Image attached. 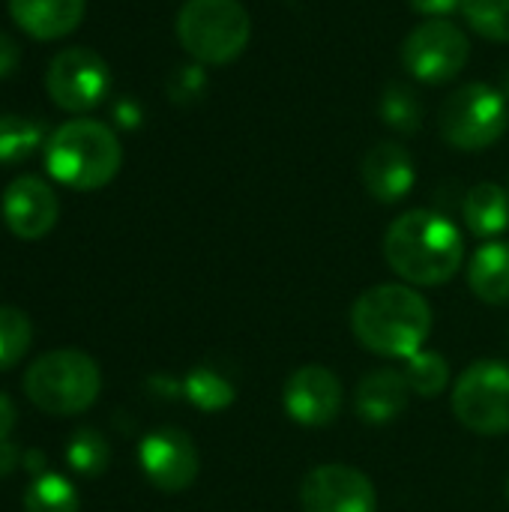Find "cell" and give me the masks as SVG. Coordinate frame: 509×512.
I'll return each instance as SVG.
<instances>
[{
    "label": "cell",
    "instance_id": "cell-1",
    "mask_svg": "<svg viewBox=\"0 0 509 512\" xmlns=\"http://www.w3.org/2000/svg\"><path fill=\"white\" fill-rule=\"evenodd\" d=\"M351 330L366 351L390 360H408L423 351L432 336V306L417 288L384 282L354 300Z\"/></svg>",
    "mask_w": 509,
    "mask_h": 512
},
{
    "label": "cell",
    "instance_id": "cell-11",
    "mask_svg": "<svg viewBox=\"0 0 509 512\" xmlns=\"http://www.w3.org/2000/svg\"><path fill=\"white\" fill-rule=\"evenodd\" d=\"M303 512H378L372 480L351 465H318L300 483Z\"/></svg>",
    "mask_w": 509,
    "mask_h": 512
},
{
    "label": "cell",
    "instance_id": "cell-12",
    "mask_svg": "<svg viewBox=\"0 0 509 512\" xmlns=\"http://www.w3.org/2000/svg\"><path fill=\"white\" fill-rule=\"evenodd\" d=\"M282 408L294 423H300L306 429L330 426L342 411L339 375L321 363H306V366L294 369L282 390Z\"/></svg>",
    "mask_w": 509,
    "mask_h": 512
},
{
    "label": "cell",
    "instance_id": "cell-32",
    "mask_svg": "<svg viewBox=\"0 0 509 512\" xmlns=\"http://www.w3.org/2000/svg\"><path fill=\"white\" fill-rule=\"evenodd\" d=\"M21 465L33 474V480L36 477H42L45 474V453H39V450H27L24 456H21Z\"/></svg>",
    "mask_w": 509,
    "mask_h": 512
},
{
    "label": "cell",
    "instance_id": "cell-16",
    "mask_svg": "<svg viewBox=\"0 0 509 512\" xmlns=\"http://www.w3.org/2000/svg\"><path fill=\"white\" fill-rule=\"evenodd\" d=\"M87 0H9L15 24L33 39H60L84 18Z\"/></svg>",
    "mask_w": 509,
    "mask_h": 512
},
{
    "label": "cell",
    "instance_id": "cell-17",
    "mask_svg": "<svg viewBox=\"0 0 509 512\" xmlns=\"http://www.w3.org/2000/svg\"><path fill=\"white\" fill-rule=\"evenodd\" d=\"M471 291L489 306H509V243H486L468 264Z\"/></svg>",
    "mask_w": 509,
    "mask_h": 512
},
{
    "label": "cell",
    "instance_id": "cell-8",
    "mask_svg": "<svg viewBox=\"0 0 509 512\" xmlns=\"http://www.w3.org/2000/svg\"><path fill=\"white\" fill-rule=\"evenodd\" d=\"M468 57H471V42L465 30L447 18L420 21L402 42L405 69L426 84L453 81L465 69Z\"/></svg>",
    "mask_w": 509,
    "mask_h": 512
},
{
    "label": "cell",
    "instance_id": "cell-7",
    "mask_svg": "<svg viewBox=\"0 0 509 512\" xmlns=\"http://www.w3.org/2000/svg\"><path fill=\"white\" fill-rule=\"evenodd\" d=\"M456 420L474 435L498 438L509 432V363L477 360L453 384Z\"/></svg>",
    "mask_w": 509,
    "mask_h": 512
},
{
    "label": "cell",
    "instance_id": "cell-25",
    "mask_svg": "<svg viewBox=\"0 0 509 512\" xmlns=\"http://www.w3.org/2000/svg\"><path fill=\"white\" fill-rule=\"evenodd\" d=\"M30 342H33L30 318L15 306H0V372L21 363Z\"/></svg>",
    "mask_w": 509,
    "mask_h": 512
},
{
    "label": "cell",
    "instance_id": "cell-22",
    "mask_svg": "<svg viewBox=\"0 0 509 512\" xmlns=\"http://www.w3.org/2000/svg\"><path fill=\"white\" fill-rule=\"evenodd\" d=\"M66 462L81 477H102L111 465V447L102 432L84 426L66 444Z\"/></svg>",
    "mask_w": 509,
    "mask_h": 512
},
{
    "label": "cell",
    "instance_id": "cell-23",
    "mask_svg": "<svg viewBox=\"0 0 509 512\" xmlns=\"http://www.w3.org/2000/svg\"><path fill=\"white\" fill-rule=\"evenodd\" d=\"M81 498L75 486L60 474H42L30 483L24 495V512H78Z\"/></svg>",
    "mask_w": 509,
    "mask_h": 512
},
{
    "label": "cell",
    "instance_id": "cell-9",
    "mask_svg": "<svg viewBox=\"0 0 509 512\" xmlns=\"http://www.w3.org/2000/svg\"><path fill=\"white\" fill-rule=\"evenodd\" d=\"M48 96L69 114H87L105 102L111 90V69L93 48H63L45 72Z\"/></svg>",
    "mask_w": 509,
    "mask_h": 512
},
{
    "label": "cell",
    "instance_id": "cell-27",
    "mask_svg": "<svg viewBox=\"0 0 509 512\" xmlns=\"http://www.w3.org/2000/svg\"><path fill=\"white\" fill-rule=\"evenodd\" d=\"M207 78L201 72V66H180L177 75L171 78V93L174 99H183V96H198L204 90Z\"/></svg>",
    "mask_w": 509,
    "mask_h": 512
},
{
    "label": "cell",
    "instance_id": "cell-4",
    "mask_svg": "<svg viewBox=\"0 0 509 512\" xmlns=\"http://www.w3.org/2000/svg\"><path fill=\"white\" fill-rule=\"evenodd\" d=\"M102 390V372L93 357L75 348H57L42 354L24 372L27 399L51 417L84 414Z\"/></svg>",
    "mask_w": 509,
    "mask_h": 512
},
{
    "label": "cell",
    "instance_id": "cell-28",
    "mask_svg": "<svg viewBox=\"0 0 509 512\" xmlns=\"http://www.w3.org/2000/svg\"><path fill=\"white\" fill-rule=\"evenodd\" d=\"M18 60H21V48H18V42H15L9 33H3V30H0V78L12 75V72L18 69Z\"/></svg>",
    "mask_w": 509,
    "mask_h": 512
},
{
    "label": "cell",
    "instance_id": "cell-29",
    "mask_svg": "<svg viewBox=\"0 0 509 512\" xmlns=\"http://www.w3.org/2000/svg\"><path fill=\"white\" fill-rule=\"evenodd\" d=\"M417 12L423 15H432V18H441V15H450L453 9H462V0H408Z\"/></svg>",
    "mask_w": 509,
    "mask_h": 512
},
{
    "label": "cell",
    "instance_id": "cell-33",
    "mask_svg": "<svg viewBox=\"0 0 509 512\" xmlns=\"http://www.w3.org/2000/svg\"><path fill=\"white\" fill-rule=\"evenodd\" d=\"M117 117H120L123 126H135L138 123V108H132L129 102H123V105H117Z\"/></svg>",
    "mask_w": 509,
    "mask_h": 512
},
{
    "label": "cell",
    "instance_id": "cell-10",
    "mask_svg": "<svg viewBox=\"0 0 509 512\" xmlns=\"http://www.w3.org/2000/svg\"><path fill=\"white\" fill-rule=\"evenodd\" d=\"M138 465L144 477L150 480V486L165 495L186 492L198 480V471H201L195 441L183 429H174V426L144 435V441L138 444Z\"/></svg>",
    "mask_w": 509,
    "mask_h": 512
},
{
    "label": "cell",
    "instance_id": "cell-31",
    "mask_svg": "<svg viewBox=\"0 0 509 512\" xmlns=\"http://www.w3.org/2000/svg\"><path fill=\"white\" fill-rule=\"evenodd\" d=\"M15 420H18V411H15V402L0 393V441L9 438V432L15 429Z\"/></svg>",
    "mask_w": 509,
    "mask_h": 512
},
{
    "label": "cell",
    "instance_id": "cell-6",
    "mask_svg": "<svg viewBox=\"0 0 509 512\" xmlns=\"http://www.w3.org/2000/svg\"><path fill=\"white\" fill-rule=\"evenodd\" d=\"M509 126L507 99L489 84H462L453 90L438 111V129L450 147L459 150H486Z\"/></svg>",
    "mask_w": 509,
    "mask_h": 512
},
{
    "label": "cell",
    "instance_id": "cell-5",
    "mask_svg": "<svg viewBox=\"0 0 509 512\" xmlns=\"http://www.w3.org/2000/svg\"><path fill=\"white\" fill-rule=\"evenodd\" d=\"M252 36L240 0H186L177 12V39L198 63L225 66L243 54Z\"/></svg>",
    "mask_w": 509,
    "mask_h": 512
},
{
    "label": "cell",
    "instance_id": "cell-2",
    "mask_svg": "<svg viewBox=\"0 0 509 512\" xmlns=\"http://www.w3.org/2000/svg\"><path fill=\"white\" fill-rule=\"evenodd\" d=\"M384 258L402 282L435 288L459 273L465 240L447 216L435 210H408L387 228Z\"/></svg>",
    "mask_w": 509,
    "mask_h": 512
},
{
    "label": "cell",
    "instance_id": "cell-26",
    "mask_svg": "<svg viewBox=\"0 0 509 512\" xmlns=\"http://www.w3.org/2000/svg\"><path fill=\"white\" fill-rule=\"evenodd\" d=\"M462 15L480 36L509 42V0H462Z\"/></svg>",
    "mask_w": 509,
    "mask_h": 512
},
{
    "label": "cell",
    "instance_id": "cell-35",
    "mask_svg": "<svg viewBox=\"0 0 509 512\" xmlns=\"http://www.w3.org/2000/svg\"><path fill=\"white\" fill-rule=\"evenodd\" d=\"M507 192H509V183H507Z\"/></svg>",
    "mask_w": 509,
    "mask_h": 512
},
{
    "label": "cell",
    "instance_id": "cell-21",
    "mask_svg": "<svg viewBox=\"0 0 509 512\" xmlns=\"http://www.w3.org/2000/svg\"><path fill=\"white\" fill-rule=\"evenodd\" d=\"M405 378L411 393L420 399H435L450 387V363L438 351H417L414 357L405 360Z\"/></svg>",
    "mask_w": 509,
    "mask_h": 512
},
{
    "label": "cell",
    "instance_id": "cell-13",
    "mask_svg": "<svg viewBox=\"0 0 509 512\" xmlns=\"http://www.w3.org/2000/svg\"><path fill=\"white\" fill-rule=\"evenodd\" d=\"M57 216H60V201H57L54 189L45 180H39L33 174H24V177H15L6 186V192H3V219H6V228L15 237L39 240L57 225Z\"/></svg>",
    "mask_w": 509,
    "mask_h": 512
},
{
    "label": "cell",
    "instance_id": "cell-3",
    "mask_svg": "<svg viewBox=\"0 0 509 512\" xmlns=\"http://www.w3.org/2000/svg\"><path fill=\"white\" fill-rule=\"evenodd\" d=\"M123 165V147L111 126L87 117L66 120L45 141L48 174L78 192H93L108 186Z\"/></svg>",
    "mask_w": 509,
    "mask_h": 512
},
{
    "label": "cell",
    "instance_id": "cell-20",
    "mask_svg": "<svg viewBox=\"0 0 509 512\" xmlns=\"http://www.w3.org/2000/svg\"><path fill=\"white\" fill-rule=\"evenodd\" d=\"M45 141L42 123L24 114H0V165L30 159Z\"/></svg>",
    "mask_w": 509,
    "mask_h": 512
},
{
    "label": "cell",
    "instance_id": "cell-24",
    "mask_svg": "<svg viewBox=\"0 0 509 512\" xmlns=\"http://www.w3.org/2000/svg\"><path fill=\"white\" fill-rule=\"evenodd\" d=\"M381 120L402 135L417 132L423 126V102H420L417 90L408 84H399V81L387 84L384 96H381Z\"/></svg>",
    "mask_w": 509,
    "mask_h": 512
},
{
    "label": "cell",
    "instance_id": "cell-19",
    "mask_svg": "<svg viewBox=\"0 0 509 512\" xmlns=\"http://www.w3.org/2000/svg\"><path fill=\"white\" fill-rule=\"evenodd\" d=\"M183 399L189 405H195L198 411H204V414H219V411H225V408L234 405L237 390L213 366H195L183 378Z\"/></svg>",
    "mask_w": 509,
    "mask_h": 512
},
{
    "label": "cell",
    "instance_id": "cell-34",
    "mask_svg": "<svg viewBox=\"0 0 509 512\" xmlns=\"http://www.w3.org/2000/svg\"><path fill=\"white\" fill-rule=\"evenodd\" d=\"M507 498H509V477H507Z\"/></svg>",
    "mask_w": 509,
    "mask_h": 512
},
{
    "label": "cell",
    "instance_id": "cell-18",
    "mask_svg": "<svg viewBox=\"0 0 509 512\" xmlns=\"http://www.w3.org/2000/svg\"><path fill=\"white\" fill-rule=\"evenodd\" d=\"M462 219L477 237H498L509 228V192L498 183H477L462 198Z\"/></svg>",
    "mask_w": 509,
    "mask_h": 512
},
{
    "label": "cell",
    "instance_id": "cell-30",
    "mask_svg": "<svg viewBox=\"0 0 509 512\" xmlns=\"http://www.w3.org/2000/svg\"><path fill=\"white\" fill-rule=\"evenodd\" d=\"M21 450L6 438V441H0V477H9L18 465H21Z\"/></svg>",
    "mask_w": 509,
    "mask_h": 512
},
{
    "label": "cell",
    "instance_id": "cell-15",
    "mask_svg": "<svg viewBox=\"0 0 509 512\" xmlns=\"http://www.w3.org/2000/svg\"><path fill=\"white\" fill-rule=\"evenodd\" d=\"M411 402V387L399 369H372L354 393V411L369 426L396 423Z\"/></svg>",
    "mask_w": 509,
    "mask_h": 512
},
{
    "label": "cell",
    "instance_id": "cell-14",
    "mask_svg": "<svg viewBox=\"0 0 509 512\" xmlns=\"http://www.w3.org/2000/svg\"><path fill=\"white\" fill-rule=\"evenodd\" d=\"M360 177L366 192L381 201V204H396L402 201L417 180L414 171V159L411 153L396 144V141H378L366 150L363 162H360Z\"/></svg>",
    "mask_w": 509,
    "mask_h": 512
}]
</instances>
